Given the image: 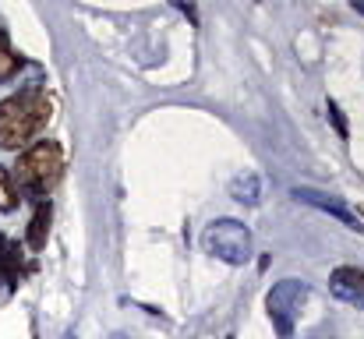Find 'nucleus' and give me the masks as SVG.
Wrapping results in <instances>:
<instances>
[{
  "label": "nucleus",
  "mask_w": 364,
  "mask_h": 339,
  "mask_svg": "<svg viewBox=\"0 0 364 339\" xmlns=\"http://www.w3.org/2000/svg\"><path fill=\"white\" fill-rule=\"evenodd\" d=\"M60 170H64V152L57 141H36L32 149L21 152L18 159V184L32 195H46L57 181H60Z\"/></svg>",
  "instance_id": "f03ea898"
},
{
  "label": "nucleus",
  "mask_w": 364,
  "mask_h": 339,
  "mask_svg": "<svg viewBox=\"0 0 364 339\" xmlns=\"http://www.w3.org/2000/svg\"><path fill=\"white\" fill-rule=\"evenodd\" d=\"M50 120V99L43 92H21L0 103V149H21Z\"/></svg>",
  "instance_id": "f257e3e1"
},
{
  "label": "nucleus",
  "mask_w": 364,
  "mask_h": 339,
  "mask_svg": "<svg viewBox=\"0 0 364 339\" xmlns=\"http://www.w3.org/2000/svg\"><path fill=\"white\" fill-rule=\"evenodd\" d=\"M234 198H237V202H247V205L258 202V177H255V173H247L244 181H234Z\"/></svg>",
  "instance_id": "9d476101"
},
{
  "label": "nucleus",
  "mask_w": 364,
  "mask_h": 339,
  "mask_svg": "<svg viewBox=\"0 0 364 339\" xmlns=\"http://www.w3.org/2000/svg\"><path fill=\"white\" fill-rule=\"evenodd\" d=\"M329 290H333L340 301L364 308V272L361 269H350V265L336 269V272L329 276Z\"/></svg>",
  "instance_id": "423d86ee"
},
{
  "label": "nucleus",
  "mask_w": 364,
  "mask_h": 339,
  "mask_svg": "<svg viewBox=\"0 0 364 339\" xmlns=\"http://www.w3.org/2000/svg\"><path fill=\"white\" fill-rule=\"evenodd\" d=\"M329 117H333V124H336V131H340V138H347V120H343V113H340V107L329 99Z\"/></svg>",
  "instance_id": "9b49d317"
},
{
  "label": "nucleus",
  "mask_w": 364,
  "mask_h": 339,
  "mask_svg": "<svg viewBox=\"0 0 364 339\" xmlns=\"http://www.w3.org/2000/svg\"><path fill=\"white\" fill-rule=\"evenodd\" d=\"M304 301H308V283H301V279H283L269 290L265 308H269V318H272L279 339L294 336V325H297V315H301Z\"/></svg>",
  "instance_id": "20e7f679"
},
{
  "label": "nucleus",
  "mask_w": 364,
  "mask_h": 339,
  "mask_svg": "<svg viewBox=\"0 0 364 339\" xmlns=\"http://www.w3.org/2000/svg\"><path fill=\"white\" fill-rule=\"evenodd\" d=\"M21 68V57L11 50V43H7V32H0V82H7V78H14V71Z\"/></svg>",
  "instance_id": "6e6552de"
},
{
  "label": "nucleus",
  "mask_w": 364,
  "mask_h": 339,
  "mask_svg": "<svg viewBox=\"0 0 364 339\" xmlns=\"http://www.w3.org/2000/svg\"><path fill=\"white\" fill-rule=\"evenodd\" d=\"M46 233H50V202H43V205L36 209L32 223H28V247H32V251H43Z\"/></svg>",
  "instance_id": "0eeeda50"
},
{
  "label": "nucleus",
  "mask_w": 364,
  "mask_h": 339,
  "mask_svg": "<svg viewBox=\"0 0 364 339\" xmlns=\"http://www.w3.org/2000/svg\"><path fill=\"white\" fill-rule=\"evenodd\" d=\"M294 198H297V202H304V205H315V209H322V212H329V216H336V220H343L350 230H364L361 220H358V216L340 202V198H333V195H322V191H311V188H297V191H294Z\"/></svg>",
  "instance_id": "39448f33"
},
{
  "label": "nucleus",
  "mask_w": 364,
  "mask_h": 339,
  "mask_svg": "<svg viewBox=\"0 0 364 339\" xmlns=\"http://www.w3.org/2000/svg\"><path fill=\"white\" fill-rule=\"evenodd\" d=\"M350 4H354V11H358V14H364V0H350Z\"/></svg>",
  "instance_id": "f8f14e48"
},
{
  "label": "nucleus",
  "mask_w": 364,
  "mask_h": 339,
  "mask_svg": "<svg viewBox=\"0 0 364 339\" xmlns=\"http://www.w3.org/2000/svg\"><path fill=\"white\" fill-rule=\"evenodd\" d=\"M202 244L213 258L227 262V265H244L251 258V230L237 220H216L205 226Z\"/></svg>",
  "instance_id": "7ed1b4c3"
},
{
  "label": "nucleus",
  "mask_w": 364,
  "mask_h": 339,
  "mask_svg": "<svg viewBox=\"0 0 364 339\" xmlns=\"http://www.w3.org/2000/svg\"><path fill=\"white\" fill-rule=\"evenodd\" d=\"M18 205V191H14V177L0 166V212H11Z\"/></svg>",
  "instance_id": "1a4fd4ad"
}]
</instances>
